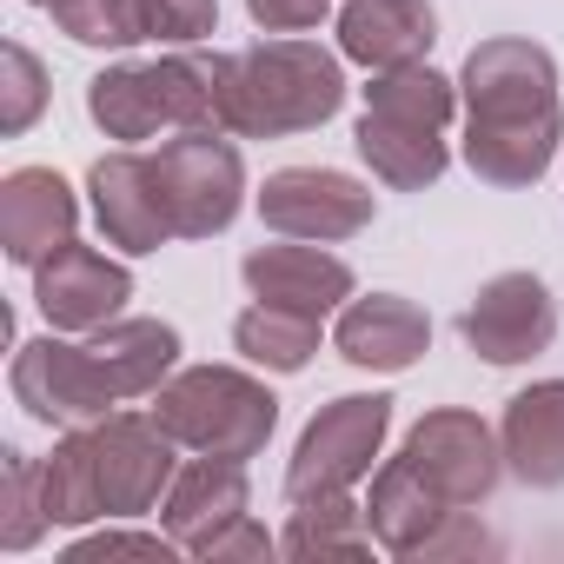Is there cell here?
<instances>
[{"label": "cell", "mask_w": 564, "mask_h": 564, "mask_svg": "<svg viewBox=\"0 0 564 564\" xmlns=\"http://www.w3.org/2000/svg\"><path fill=\"white\" fill-rule=\"evenodd\" d=\"M28 8H54V0H28Z\"/></svg>", "instance_id": "cell-34"}, {"label": "cell", "mask_w": 564, "mask_h": 564, "mask_svg": "<svg viewBox=\"0 0 564 564\" xmlns=\"http://www.w3.org/2000/svg\"><path fill=\"white\" fill-rule=\"evenodd\" d=\"M47 491H41V458H28L21 445H8L0 458V544L8 551H34L47 538Z\"/></svg>", "instance_id": "cell-26"}, {"label": "cell", "mask_w": 564, "mask_h": 564, "mask_svg": "<svg viewBox=\"0 0 564 564\" xmlns=\"http://www.w3.org/2000/svg\"><path fill=\"white\" fill-rule=\"evenodd\" d=\"M458 339L485 359V366H524L538 352H551L557 339V300L538 272H498L471 293V306L458 313Z\"/></svg>", "instance_id": "cell-11"}, {"label": "cell", "mask_w": 564, "mask_h": 564, "mask_svg": "<svg viewBox=\"0 0 564 564\" xmlns=\"http://www.w3.org/2000/svg\"><path fill=\"white\" fill-rule=\"evenodd\" d=\"M379 213L372 186H359L352 173H333V166H279L265 173L259 186V219L279 232V239H352L366 232Z\"/></svg>", "instance_id": "cell-10"}, {"label": "cell", "mask_w": 564, "mask_h": 564, "mask_svg": "<svg viewBox=\"0 0 564 564\" xmlns=\"http://www.w3.org/2000/svg\"><path fill=\"white\" fill-rule=\"evenodd\" d=\"M87 199H94L107 246H120V252H160L166 239H180L160 173H153V153H100L87 166Z\"/></svg>", "instance_id": "cell-14"}, {"label": "cell", "mask_w": 564, "mask_h": 564, "mask_svg": "<svg viewBox=\"0 0 564 564\" xmlns=\"http://www.w3.org/2000/svg\"><path fill=\"white\" fill-rule=\"evenodd\" d=\"M346 107V54L319 41H259L239 54L232 74V133L239 140H279L313 133Z\"/></svg>", "instance_id": "cell-4"}, {"label": "cell", "mask_w": 564, "mask_h": 564, "mask_svg": "<svg viewBox=\"0 0 564 564\" xmlns=\"http://www.w3.org/2000/svg\"><path fill=\"white\" fill-rule=\"evenodd\" d=\"M14 399L41 419V425H100L120 399L100 379L87 346H67L54 333L14 346Z\"/></svg>", "instance_id": "cell-12"}, {"label": "cell", "mask_w": 564, "mask_h": 564, "mask_svg": "<svg viewBox=\"0 0 564 564\" xmlns=\"http://www.w3.org/2000/svg\"><path fill=\"white\" fill-rule=\"evenodd\" d=\"M498 445L511 478H524L531 491H564V379L524 386L498 419Z\"/></svg>", "instance_id": "cell-20"}, {"label": "cell", "mask_w": 564, "mask_h": 564, "mask_svg": "<svg viewBox=\"0 0 564 564\" xmlns=\"http://www.w3.org/2000/svg\"><path fill=\"white\" fill-rule=\"evenodd\" d=\"M471 551H498V538H491L471 511H452V518L432 531V544H425L419 557H471Z\"/></svg>", "instance_id": "cell-32"}, {"label": "cell", "mask_w": 564, "mask_h": 564, "mask_svg": "<svg viewBox=\"0 0 564 564\" xmlns=\"http://www.w3.org/2000/svg\"><path fill=\"white\" fill-rule=\"evenodd\" d=\"M386 432H392V399H386V392H346V399L319 405L313 425H306L300 445H293L286 498L306 505V498L352 491L359 478H372V458H379Z\"/></svg>", "instance_id": "cell-6"}, {"label": "cell", "mask_w": 564, "mask_h": 564, "mask_svg": "<svg viewBox=\"0 0 564 564\" xmlns=\"http://www.w3.org/2000/svg\"><path fill=\"white\" fill-rule=\"evenodd\" d=\"M438 41L432 0H346L339 8V54L359 61L366 74L419 67Z\"/></svg>", "instance_id": "cell-19"}, {"label": "cell", "mask_w": 564, "mask_h": 564, "mask_svg": "<svg viewBox=\"0 0 564 564\" xmlns=\"http://www.w3.org/2000/svg\"><path fill=\"white\" fill-rule=\"evenodd\" d=\"M87 352L113 386V399H153L180 366V333L166 319H107L87 339Z\"/></svg>", "instance_id": "cell-22"}, {"label": "cell", "mask_w": 564, "mask_h": 564, "mask_svg": "<svg viewBox=\"0 0 564 564\" xmlns=\"http://www.w3.org/2000/svg\"><path fill=\"white\" fill-rule=\"evenodd\" d=\"M333 346L359 372H412L425 359V346H432V319H425V306H412L399 293L346 300L339 326H333Z\"/></svg>", "instance_id": "cell-18"}, {"label": "cell", "mask_w": 564, "mask_h": 564, "mask_svg": "<svg viewBox=\"0 0 564 564\" xmlns=\"http://www.w3.org/2000/svg\"><path fill=\"white\" fill-rule=\"evenodd\" d=\"M405 458L425 471V485L452 505V511H478L498 478H505V445L498 432L465 412V405H445V412H425L412 432H405Z\"/></svg>", "instance_id": "cell-9"}, {"label": "cell", "mask_w": 564, "mask_h": 564, "mask_svg": "<svg viewBox=\"0 0 564 564\" xmlns=\"http://www.w3.org/2000/svg\"><path fill=\"white\" fill-rule=\"evenodd\" d=\"M246 14L265 34H306V28H319L333 14V0H246Z\"/></svg>", "instance_id": "cell-31"}, {"label": "cell", "mask_w": 564, "mask_h": 564, "mask_svg": "<svg viewBox=\"0 0 564 564\" xmlns=\"http://www.w3.org/2000/svg\"><path fill=\"white\" fill-rule=\"evenodd\" d=\"M458 80L432 74L425 61L419 67H392V74H372L366 87V113L352 127V147L359 160L372 166V180H386L392 193H425L445 180L452 166V147H445V127L458 113Z\"/></svg>", "instance_id": "cell-3"}, {"label": "cell", "mask_w": 564, "mask_h": 564, "mask_svg": "<svg viewBox=\"0 0 564 564\" xmlns=\"http://www.w3.org/2000/svg\"><path fill=\"white\" fill-rule=\"evenodd\" d=\"M465 100V166L485 186H538L564 140L557 61L538 41L498 34L465 54L458 74Z\"/></svg>", "instance_id": "cell-1"}, {"label": "cell", "mask_w": 564, "mask_h": 564, "mask_svg": "<svg viewBox=\"0 0 564 564\" xmlns=\"http://www.w3.org/2000/svg\"><path fill=\"white\" fill-rule=\"evenodd\" d=\"M133 8H140V34L166 47H193L219 34V0H133Z\"/></svg>", "instance_id": "cell-29"}, {"label": "cell", "mask_w": 564, "mask_h": 564, "mask_svg": "<svg viewBox=\"0 0 564 564\" xmlns=\"http://www.w3.org/2000/svg\"><path fill=\"white\" fill-rule=\"evenodd\" d=\"M94 438V478H100V505L107 518H147L160 511L180 458H173V432L153 412H107L100 425H87Z\"/></svg>", "instance_id": "cell-8"}, {"label": "cell", "mask_w": 564, "mask_h": 564, "mask_svg": "<svg viewBox=\"0 0 564 564\" xmlns=\"http://www.w3.org/2000/svg\"><path fill=\"white\" fill-rule=\"evenodd\" d=\"M366 518H372L379 551H392V557H419V551L432 544V531L452 518V505H445V498L425 485V471L399 452V458H386V465L372 471Z\"/></svg>", "instance_id": "cell-21"}, {"label": "cell", "mask_w": 564, "mask_h": 564, "mask_svg": "<svg viewBox=\"0 0 564 564\" xmlns=\"http://www.w3.org/2000/svg\"><path fill=\"white\" fill-rule=\"evenodd\" d=\"M153 419L206 458H259L272 425H279V399L265 392V379L239 372V366H186L153 392Z\"/></svg>", "instance_id": "cell-5"}, {"label": "cell", "mask_w": 564, "mask_h": 564, "mask_svg": "<svg viewBox=\"0 0 564 564\" xmlns=\"http://www.w3.org/2000/svg\"><path fill=\"white\" fill-rule=\"evenodd\" d=\"M47 14H54V28H61L67 41H80V47H133V41H147L133 0H54Z\"/></svg>", "instance_id": "cell-28"}, {"label": "cell", "mask_w": 564, "mask_h": 564, "mask_svg": "<svg viewBox=\"0 0 564 564\" xmlns=\"http://www.w3.org/2000/svg\"><path fill=\"white\" fill-rule=\"evenodd\" d=\"M80 226V199L54 166H14L0 180V252L14 265L54 259Z\"/></svg>", "instance_id": "cell-17"}, {"label": "cell", "mask_w": 564, "mask_h": 564, "mask_svg": "<svg viewBox=\"0 0 564 564\" xmlns=\"http://www.w3.org/2000/svg\"><path fill=\"white\" fill-rule=\"evenodd\" d=\"M47 107V67L28 41H8L0 47V133H28Z\"/></svg>", "instance_id": "cell-27"}, {"label": "cell", "mask_w": 564, "mask_h": 564, "mask_svg": "<svg viewBox=\"0 0 564 564\" xmlns=\"http://www.w3.org/2000/svg\"><path fill=\"white\" fill-rule=\"evenodd\" d=\"M372 518H366V505H352L346 491H333V498H306L300 511H293V524L279 531V551L286 557H372Z\"/></svg>", "instance_id": "cell-24"}, {"label": "cell", "mask_w": 564, "mask_h": 564, "mask_svg": "<svg viewBox=\"0 0 564 564\" xmlns=\"http://www.w3.org/2000/svg\"><path fill=\"white\" fill-rule=\"evenodd\" d=\"M180 544L173 538H160V531H100V538H80L74 551H67V564H94V557H173Z\"/></svg>", "instance_id": "cell-30"}, {"label": "cell", "mask_w": 564, "mask_h": 564, "mask_svg": "<svg viewBox=\"0 0 564 564\" xmlns=\"http://www.w3.org/2000/svg\"><path fill=\"white\" fill-rule=\"evenodd\" d=\"M232 74L239 54H160V61H120L87 80V113L107 140H153L160 127H219L232 133Z\"/></svg>", "instance_id": "cell-2"}, {"label": "cell", "mask_w": 564, "mask_h": 564, "mask_svg": "<svg viewBox=\"0 0 564 564\" xmlns=\"http://www.w3.org/2000/svg\"><path fill=\"white\" fill-rule=\"evenodd\" d=\"M246 505H252L246 465H239V458H206V452H199L193 465L173 471V485H166V498H160V524H166V538H173L186 557H206L213 538H219L226 524L246 518Z\"/></svg>", "instance_id": "cell-16"}, {"label": "cell", "mask_w": 564, "mask_h": 564, "mask_svg": "<svg viewBox=\"0 0 564 564\" xmlns=\"http://www.w3.org/2000/svg\"><path fill=\"white\" fill-rule=\"evenodd\" d=\"M239 279L252 286V300L265 306H293V313H339L352 293H359V279L346 259H333L319 239H279V246H252L239 259Z\"/></svg>", "instance_id": "cell-15"}, {"label": "cell", "mask_w": 564, "mask_h": 564, "mask_svg": "<svg viewBox=\"0 0 564 564\" xmlns=\"http://www.w3.org/2000/svg\"><path fill=\"white\" fill-rule=\"evenodd\" d=\"M272 551H279V538H272L265 524H252V511H246L239 524H226V531L213 538L206 564H232V557H272Z\"/></svg>", "instance_id": "cell-33"}, {"label": "cell", "mask_w": 564, "mask_h": 564, "mask_svg": "<svg viewBox=\"0 0 564 564\" xmlns=\"http://www.w3.org/2000/svg\"><path fill=\"white\" fill-rule=\"evenodd\" d=\"M232 352H239L246 366H265V372H306L313 352H319V319H313V313H293V306L252 300V306L232 319Z\"/></svg>", "instance_id": "cell-23"}, {"label": "cell", "mask_w": 564, "mask_h": 564, "mask_svg": "<svg viewBox=\"0 0 564 564\" xmlns=\"http://www.w3.org/2000/svg\"><path fill=\"white\" fill-rule=\"evenodd\" d=\"M41 491H47V518H54V524H94V518H107L100 478H94V438H87V425H61L54 452L41 458Z\"/></svg>", "instance_id": "cell-25"}, {"label": "cell", "mask_w": 564, "mask_h": 564, "mask_svg": "<svg viewBox=\"0 0 564 564\" xmlns=\"http://www.w3.org/2000/svg\"><path fill=\"white\" fill-rule=\"evenodd\" d=\"M153 173H160V193H166V213H173L180 239H213L246 206V160L219 127L173 133L153 153Z\"/></svg>", "instance_id": "cell-7"}, {"label": "cell", "mask_w": 564, "mask_h": 564, "mask_svg": "<svg viewBox=\"0 0 564 564\" xmlns=\"http://www.w3.org/2000/svg\"><path fill=\"white\" fill-rule=\"evenodd\" d=\"M127 300H133V272L80 239H67L54 259L34 265V306L47 313L54 333H100L107 319H120Z\"/></svg>", "instance_id": "cell-13"}]
</instances>
